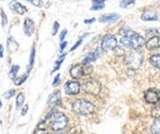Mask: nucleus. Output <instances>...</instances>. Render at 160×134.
Listing matches in <instances>:
<instances>
[{
  "label": "nucleus",
  "mask_w": 160,
  "mask_h": 134,
  "mask_svg": "<svg viewBox=\"0 0 160 134\" xmlns=\"http://www.w3.org/2000/svg\"><path fill=\"white\" fill-rule=\"evenodd\" d=\"M72 110H73L75 113H78V115L88 116V115L94 113L95 110H96V107H95V105L91 103L90 101H86V100L80 98V100H77V101L73 102Z\"/></svg>",
  "instance_id": "1"
},
{
  "label": "nucleus",
  "mask_w": 160,
  "mask_h": 134,
  "mask_svg": "<svg viewBox=\"0 0 160 134\" xmlns=\"http://www.w3.org/2000/svg\"><path fill=\"white\" fill-rule=\"evenodd\" d=\"M143 63V54L138 49H133L132 52L127 53L124 57V64L131 70H138Z\"/></svg>",
  "instance_id": "2"
},
{
  "label": "nucleus",
  "mask_w": 160,
  "mask_h": 134,
  "mask_svg": "<svg viewBox=\"0 0 160 134\" xmlns=\"http://www.w3.org/2000/svg\"><path fill=\"white\" fill-rule=\"evenodd\" d=\"M68 126V117L62 112H54L51 118V128L54 132H60Z\"/></svg>",
  "instance_id": "3"
},
{
  "label": "nucleus",
  "mask_w": 160,
  "mask_h": 134,
  "mask_svg": "<svg viewBox=\"0 0 160 134\" xmlns=\"http://www.w3.org/2000/svg\"><path fill=\"white\" fill-rule=\"evenodd\" d=\"M81 89H82V91L86 92V94L96 96L100 94L101 85H100V82H99L98 80H95V79H88V80H85V81L82 82Z\"/></svg>",
  "instance_id": "4"
},
{
  "label": "nucleus",
  "mask_w": 160,
  "mask_h": 134,
  "mask_svg": "<svg viewBox=\"0 0 160 134\" xmlns=\"http://www.w3.org/2000/svg\"><path fill=\"white\" fill-rule=\"evenodd\" d=\"M118 41L113 35H106L101 39V49L107 52V51H112L117 47Z\"/></svg>",
  "instance_id": "5"
},
{
  "label": "nucleus",
  "mask_w": 160,
  "mask_h": 134,
  "mask_svg": "<svg viewBox=\"0 0 160 134\" xmlns=\"http://www.w3.org/2000/svg\"><path fill=\"white\" fill-rule=\"evenodd\" d=\"M81 90V85L77 80H70V81H67L65 85H64V92L67 95H78Z\"/></svg>",
  "instance_id": "6"
},
{
  "label": "nucleus",
  "mask_w": 160,
  "mask_h": 134,
  "mask_svg": "<svg viewBox=\"0 0 160 134\" xmlns=\"http://www.w3.org/2000/svg\"><path fill=\"white\" fill-rule=\"evenodd\" d=\"M129 41H131V48L132 49H139L145 44V38L140 36L139 33H131L129 35Z\"/></svg>",
  "instance_id": "7"
},
{
  "label": "nucleus",
  "mask_w": 160,
  "mask_h": 134,
  "mask_svg": "<svg viewBox=\"0 0 160 134\" xmlns=\"http://www.w3.org/2000/svg\"><path fill=\"white\" fill-rule=\"evenodd\" d=\"M144 100L148 103H157L159 102V92L154 89H149L144 92Z\"/></svg>",
  "instance_id": "8"
},
{
  "label": "nucleus",
  "mask_w": 160,
  "mask_h": 134,
  "mask_svg": "<svg viewBox=\"0 0 160 134\" xmlns=\"http://www.w3.org/2000/svg\"><path fill=\"white\" fill-rule=\"evenodd\" d=\"M60 103H62V97H60V92L57 90V91H54L52 95L49 96V98H48V106L51 108H54V107L59 106Z\"/></svg>",
  "instance_id": "9"
},
{
  "label": "nucleus",
  "mask_w": 160,
  "mask_h": 134,
  "mask_svg": "<svg viewBox=\"0 0 160 134\" xmlns=\"http://www.w3.org/2000/svg\"><path fill=\"white\" fill-rule=\"evenodd\" d=\"M23 31L26 36H32L35 32V23L31 19H26L23 22Z\"/></svg>",
  "instance_id": "10"
},
{
  "label": "nucleus",
  "mask_w": 160,
  "mask_h": 134,
  "mask_svg": "<svg viewBox=\"0 0 160 134\" xmlns=\"http://www.w3.org/2000/svg\"><path fill=\"white\" fill-rule=\"evenodd\" d=\"M10 7H11L12 11H15V12L19 14V15H22V14H25V12L27 11L26 6H23L22 4H20V2L16 1V0H12V1L10 2Z\"/></svg>",
  "instance_id": "11"
},
{
  "label": "nucleus",
  "mask_w": 160,
  "mask_h": 134,
  "mask_svg": "<svg viewBox=\"0 0 160 134\" xmlns=\"http://www.w3.org/2000/svg\"><path fill=\"white\" fill-rule=\"evenodd\" d=\"M70 75L73 79H80V77H84V73H82V65L81 64H75L70 68Z\"/></svg>",
  "instance_id": "12"
},
{
  "label": "nucleus",
  "mask_w": 160,
  "mask_h": 134,
  "mask_svg": "<svg viewBox=\"0 0 160 134\" xmlns=\"http://www.w3.org/2000/svg\"><path fill=\"white\" fill-rule=\"evenodd\" d=\"M159 46H160V41H159V37H157V36L150 37V38L145 42V47H147V49H148V51L157 49Z\"/></svg>",
  "instance_id": "13"
},
{
  "label": "nucleus",
  "mask_w": 160,
  "mask_h": 134,
  "mask_svg": "<svg viewBox=\"0 0 160 134\" xmlns=\"http://www.w3.org/2000/svg\"><path fill=\"white\" fill-rule=\"evenodd\" d=\"M100 57V51L99 49H96V51H92V52H90L85 59L82 60V64H86V63H92V62H95L98 58Z\"/></svg>",
  "instance_id": "14"
},
{
  "label": "nucleus",
  "mask_w": 160,
  "mask_h": 134,
  "mask_svg": "<svg viewBox=\"0 0 160 134\" xmlns=\"http://www.w3.org/2000/svg\"><path fill=\"white\" fill-rule=\"evenodd\" d=\"M140 17H142L143 21H154V20L158 19V15H157V12L153 11V10H147V11H144V12L142 14Z\"/></svg>",
  "instance_id": "15"
},
{
  "label": "nucleus",
  "mask_w": 160,
  "mask_h": 134,
  "mask_svg": "<svg viewBox=\"0 0 160 134\" xmlns=\"http://www.w3.org/2000/svg\"><path fill=\"white\" fill-rule=\"evenodd\" d=\"M118 19H120L118 14H107V15H102L99 20L101 22H116Z\"/></svg>",
  "instance_id": "16"
},
{
  "label": "nucleus",
  "mask_w": 160,
  "mask_h": 134,
  "mask_svg": "<svg viewBox=\"0 0 160 134\" xmlns=\"http://www.w3.org/2000/svg\"><path fill=\"white\" fill-rule=\"evenodd\" d=\"M18 49H19L18 42L12 38V37H9V38H8V51H9V52H15V51H18Z\"/></svg>",
  "instance_id": "17"
},
{
  "label": "nucleus",
  "mask_w": 160,
  "mask_h": 134,
  "mask_svg": "<svg viewBox=\"0 0 160 134\" xmlns=\"http://www.w3.org/2000/svg\"><path fill=\"white\" fill-rule=\"evenodd\" d=\"M149 62H150V64H152L154 68L160 69V54H154V56H152L150 59H149Z\"/></svg>",
  "instance_id": "18"
},
{
  "label": "nucleus",
  "mask_w": 160,
  "mask_h": 134,
  "mask_svg": "<svg viewBox=\"0 0 160 134\" xmlns=\"http://www.w3.org/2000/svg\"><path fill=\"white\" fill-rule=\"evenodd\" d=\"M150 132L153 134H160V121L159 119H155L150 127Z\"/></svg>",
  "instance_id": "19"
},
{
  "label": "nucleus",
  "mask_w": 160,
  "mask_h": 134,
  "mask_svg": "<svg viewBox=\"0 0 160 134\" xmlns=\"http://www.w3.org/2000/svg\"><path fill=\"white\" fill-rule=\"evenodd\" d=\"M152 116L155 118V119H159L160 121V103L157 102L155 103V107L152 110Z\"/></svg>",
  "instance_id": "20"
},
{
  "label": "nucleus",
  "mask_w": 160,
  "mask_h": 134,
  "mask_svg": "<svg viewBox=\"0 0 160 134\" xmlns=\"http://www.w3.org/2000/svg\"><path fill=\"white\" fill-rule=\"evenodd\" d=\"M82 73H84V75H90L92 73V65H91V63L82 64Z\"/></svg>",
  "instance_id": "21"
},
{
  "label": "nucleus",
  "mask_w": 160,
  "mask_h": 134,
  "mask_svg": "<svg viewBox=\"0 0 160 134\" xmlns=\"http://www.w3.org/2000/svg\"><path fill=\"white\" fill-rule=\"evenodd\" d=\"M23 102H25V95L22 92H20L16 97V108H20L21 106L23 105Z\"/></svg>",
  "instance_id": "22"
},
{
  "label": "nucleus",
  "mask_w": 160,
  "mask_h": 134,
  "mask_svg": "<svg viewBox=\"0 0 160 134\" xmlns=\"http://www.w3.org/2000/svg\"><path fill=\"white\" fill-rule=\"evenodd\" d=\"M19 70H20V67H19V65H12V67H11V70H10V74H9L10 77H11V79H15Z\"/></svg>",
  "instance_id": "23"
},
{
  "label": "nucleus",
  "mask_w": 160,
  "mask_h": 134,
  "mask_svg": "<svg viewBox=\"0 0 160 134\" xmlns=\"http://www.w3.org/2000/svg\"><path fill=\"white\" fill-rule=\"evenodd\" d=\"M35 48H32V51H31V56H30V63H28V70H27V73H30V70H31V68H32V65H33V63H35Z\"/></svg>",
  "instance_id": "24"
},
{
  "label": "nucleus",
  "mask_w": 160,
  "mask_h": 134,
  "mask_svg": "<svg viewBox=\"0 0 160 134\" xmlns=\"http://www.w3.org/2000/svg\"><path fill=\"white\" fill-rule=\"evenodd\" d=\"M27 77H28V73L27 74H25V75H22V77H15L14 80V82H15V85H21L22 82H25L26 81V79H27Z\"/></svg>",
  "instance_id": "25"
},
{
  "label": "nucleus",
  "mask_w": 160,
  "mask_h": 134,
  "mask_svg": "<svg viewBox=\"0 0 160 134\" xmlns=\"http://www.w3.org/2000/svg\"><path fill=\"white\" fill-rule=\"evenodd\" d=\"M64 58H65V54H63L62 57L56 62V65H54V68H53V70H52V73H54V72H57L58 69H59V67H60V64L63 63V60H64Z\"/></svg>",
  "instance_id": "26"
},
{
  "label": "nucleus",
  "mask_w": 160,
  "mask_h": 134,
  "mask_svg": "<svg viewBox=\"0 0 160 134\" xmlns=\"http://www.w3.org/2000/svg\"><path fill=\"white\" fill-rule=\"evenodd\" d=\"M131 4H134V0H123V1H121L120 6L121 7H127Z\"/></svg>",
  "instance_id": "27"
},
{
  "label": "nucleus",
  "mask_w": 160,
  "mask_h": 134,
  "mask_svg": "<svg viewBox=\"0 0 160 134\" xmlns=\"http://www.w3.org/2000/svg\"><path fill=\"white\" fill-rule=\"evenodd\" d=\"M1 20H2L1 21V25L2 26H6L8 25V17H6V15H5V12L2 10H1Z\"/></svg>",
  "instance_id": "28"
},
{
  "label": "nucleus",
  "mask_w": 160,
  "mask_h": 134,
  "mask_svg": "<svg viewBox=\"0 0 160 134\" xmlns=\"http://www.w3.org/2000/svg\"><path fill=\"white\" fill-rule=\"evenodd\" d=\"M33 134H48V132L44 129V128H41V127H38L36 131H35V133Z\"/></svg>",
  "instance_id": "29"
},
{
  "label": "nucleus",
  "mask_w": 160,
  "mask_h": 134,
  "mask_svg": "<svg viewBox=\"0 0 160 134\" xmlns=\"http://www.w3.org/2000/svg\"><path fill=\"white\" fill-rule=\"evenodd\" d=\"M84 37H85V36H82V37H81V38H80L79 41H78V42H77V43H75V44L73 46V47H72V51H75V49H77V48L79 47L80 44H81V42H82V38H84Z\"/></svg>",
  "instance_id": "30"
},
{
  "label": "nucleus",
  "mask_w": 160,
  "mask_h": 134,
  "mask_svg": "<svg viewBox=\"0 0 160 134\" xmlns=\"http://www.w3.org/2000/svg\"><path fill=\"white\" fill-rule=\"evenodd\" d=\"M58 28H59V23L58 22H54L53 25V31H52V35H56L58 32Z\"/></svg>",
  "instance_id": "31"
},
{
  "label": "nucleus",
  "mask_w": 160,
  "mask_h": 134,
  "mask_svg": "<svg viewBox=\"0 0 160 134\" xmlns=\"http://www.w3.org/2000/svg\"><path fill=\"white\" fill-rule=\"evenodd\" d=\"M157 33H158V30H157V28H155V30H154V28H152V30H149V31H148V36H150V37H154Z\"/></svg>",
  "instance_id": "32"
},
{
  "label": "nucleus",
  "mask_w": 160,
  "mask_h": 134,
  "mask_svg": "<svg viewBox=\"0 0 160 134\" xmlns=\"http://www.w3.org/2000/svg\"><path fill=\"white\" fill-rule=\"evenodd\" d=\"M30 2L32 4V5H35V6H42V1L41 0H30Z\"/></svg>",
  "instance_id": "33"
},
{
  "label": "nucleus",
  "mask_w": 160,
  "mask_h": 134,
  "mask_svg": "<svg viewBox=\"0 0 160 134\" xmlns=\"http://www.w3.org/2000/svg\"><path fill=\"white\" fill-rule=\"evenodd\" d=\"M106 0H92V5H105Z\"/></svg>",
  "instance_id": "34"
},
{
  "label": "nucleus",
  "mask_w": 160,
  "mask_h": 134,
  "mask_svg": "<svg viewBox=\"0 0 160 134\" xmlns=\"http://www.w3.org/2000/svg\"><path fill=\"white\" fill-rule=\"evenodd\" d=\"M14 95H15V90H10L9 92L5 94V97H6V98H11Z\"/></svg>",
  "instance_id": "35"
},
{
  "label": "nucleus",
  "mask_w": 160,
  "mask_h": 134,
  "mask_svg": "<svg viewBox=\"0 0 160 134\" xmlns=\"http://www.w3.org/2000/svg\"><path fill=\"white\" fill-rule=\"evenodd\" d=\"M67 44H68V42L67 41H63L62 43H60V46H59V49H60V52H63L64 51V48L67 47Z\"/></svg>",
  "instance_id": "36"
},
{
  "label": "nucleus",
  "mask_w": 160,
  "mask_h": 134,
  "mask_svg": "<svg viewBox=\"0 0 160 134\" xmlns=\"http://www.w3.org/2000/svg\"><path fill=\"white\" fill-rule=\"evenodd\" d=\"M103 7H105V5H92L91 6V10H101Z\"/></svg>",
  "instance_id": "37"
},
{
  "label": "nucleus",
  "mask_w": 160,
  "mask_h": 134,
  "mask_svg": "<svg viewBox=\"0 0 160 134\" xmlns=\"http://www.w3.org/2000/svg\"><path fill=\"white\" fill-rule=\"evenodd\" d=\"M59 80H60V75H57V77H54V81H53V86L58 85V84H59Z\"/></svg>",
  "instance_id": "38"
},
{
  "label": "nucleus",
  "mask_w": 160,
  "mask_h": 134,
  "mask_svg": "<svg viewBox=\"0 0 160 134\" xmlns=\"http://www.w3.org/2000/svg\"><path fill=\"white\" fill-rule=\"evenodd\" d=\"M27 110H28V106L26 105V106H23V108H22V111H21V116H25L27 113Z\"/></svg>",
  "instance_id": "39"
},
{
  "label": "nucleus",
  "mask_w": 160,
  "mask_h": 134,
  "mask_svg": "<svg viewBox=\"0 0 160 134\" xmlns=\"http://www.w3.org/2000/svg\"><path fill=\"white\" fill-rule=\"evenodd\" d=\"M65 35H67V30H64V31L60 33V41H64V37H65Z\"/></svg>",
  "instance_id": "40"
},
{
  "label": "nucleus",
  "mask_w": 160,
  "mask_h": 134,
  "mask_svg": "<svg viewBox=\"0 0 160 134\" xmlns=\"http://www.w3.org/2000/svg\"><path fill=\"white\" fill-rule=\"evenodd\" d=\"M95 21V19H88V20H85V23H92Z\"/></svg>",
  "instance_id": "41"
},
{
  "label": "nucleus",
  "mask_w": 160,
  "mask_h": 134,
  "mask_svg": "<svg viewBox=\"0 0 160 134\" xmlns=\"http://www.w3.org/2000/svg\"><path fill=\"white\" fill-rule=\"evenodd\" d=\"M2 51H4V48H2V46H0V58L4 57V52Z\"/></svg>",
  "instance_id": "42"
},
{
  "label": "nucleus",
  "mask_w": 160,
  "mask_h": 134,
  "mask_svg": "<svg viewBox=\"0 0 160 134\" xmlns=\"http://www.w3.org/2000/svg\"><path fill=\"white\" fill-rule=\"evenodd\" d=\"M56 134H64V133H62V132H57Z\"/></svg>",
  "instance_id": "43"
},
{
  "label": "nucleus",
  "mask_w": 160,
  "mask_h": 134,
  "mask_svg": "<svg viewBox=\"0 0 160 134\" xmlns=\"http://www.w3.org/2000/svg\"><path fill=\"white\" fill-rule=\"evenodd\" d=\"M0 108H1V101H0Z\"/></svg>",
  "instance_id": "44"
},
{
  "label": "nucleus",
  "mask_w": 160,
  "mask_h": 134,
  "mask_svg": "<svg viewBox=\"0 0 160 134\" xmlns=\"http://www.w3.org/2000/svg\"><path fill=\"white\" fill-rule=\"evenodd\" d=\"M159 101H160V94H159Z\"/></svg>",
  "instance_id": "45"
},
{
  "label": "nucleus",
  "mask_w": 160,
  "mask_h": 134,
  "mask_svg": "<svg viewBox=\"0 0 160 134\" xmlns=\"http://www.w3.org/2000/svg\"><path fill=\"white\" fill-rule=\"evenodd\" d=\"M159 41H160V36H159Z\"/></svg>",
  "instance_id": "46"
},
{
  "label": "nucleus",
  "mask_w": 160,
  "mask_h": 134,
  "mask_svg": "<svg viewBox=\"0 0 160 134\" xmlns=\"http://www.w3.org/2000/svg\"><path fill=\"white\" fill-rule=\"evenodd\" d=\"M28 1H30V0H28Z\"/></svg>",
  "instance_id": "47"
}]
</instances>
